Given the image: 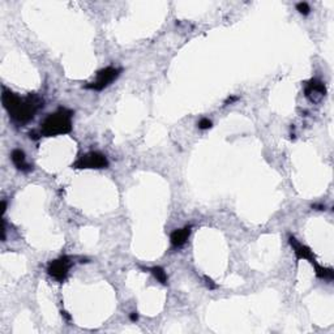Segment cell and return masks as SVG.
<instances>
[{"instance_id":"277c9868","label":"cell","mask_w":334,"mask_h":334,"mask_svg":"<svg viewBox=\"0 0 334 334\" xmlns=\"http://www.w3.org/2000/svg\"><path fill=\"white\" fill-rule=\"evenodd\" d=\"M109 166L106 156L98 152H90L75 162V169H106Z\"/></svg>"},{"instance_id":"9a60e30c","label":"cell","mask_w":334,"mask_h":334,"mask_svg":"<svg viewBox=\"0 0 334 334\" xmlns=\"http://www.w3.org/2000/svg\"><path fill=\"white\" fill-rule=\"evenodd\" d=\"M130 318H131V320H132V321H137V318H138V314H137V313H136V312H134V313H131Z\"/></svg>"},{"instance_id":"52a82bcc","label":"cell","mask_w":334,"mask_h":334,"mask_svg":"<svg viewBox=\"0 0 334 334\" xmlns=\"http://www.w3.org/2000/svg\"><path fill=\"white\" fill-rule=\"evenodd\" d=\"M290 244H291V247L294 248V252H295V255H296V259L298 260H302V259H304V260H308L312 265H314V264H317L316 263V260H314V255H313V252L311 251L310 248L307 247V245H303V244H300L298 242V240L295 239L294 236H290Z\"/></svg>"},{"instance_id":"7a4b0ae2","label":"cell","mask_w":334,"mask_h":334,"mask_svg":"<svg viewBox=\"0 0 334 334\" xmlns=\"http://www.w3.org/2000/svg\"><path fill=\"white\" fill-rule=\"evenodd\" d=\"M72 116L73 112L63 107L55 111L54 114L47 115V118L41 124V136L52 137L69 134L72 130Z\"/></svg>"},{"instance_id":"8fae6325","label":"cell","mask_w":334,"mask_h":334,"mask_svg":"<svg viewBox=\"0 0 334 334\" xmlns=\"http://www.w3.org/2000/svg\"><path fill=\"white\" fill-rule=\"evenodd\" d=\"M150 271L153 273L154 277H156L162 285H167V274H166V271L163 270V267H154L150 269Z\"/></svg>"},{"instance_id":"2e32d148","label":"cell","mask_w":334,"mask_h":334,"mask_svg":"<svg viewBox=\"0 0 334 334\" xmlns=\"http://www.w3.org/2000/svg\"><path fill=\"white\" fill-rule=\"evenodd\" d=\"M5 209H7V202H5V201H1V214H4Z\"/></svg>"},{"instance_id":"3957f363","label":"cell","mask_w":334,"mask_h":334,"mask_svg":"<svg viewBox=\"0 0 334 334\" xmlns=\"http://www.w3.org/2000/svg\"><path fill=\"white\" fill-rule=\"evenodd\" d=\"M120 72H122V69H119V68H103V69H101V71L97 73V79H95L94 83L88 84L85 88L95 91L103 90L105 88H107L111 83H114L115 80L118 79L119 75H120Z\"/></svg>"},{"instance_id":"8992f818","label":"cell","mask_w":334,"mask_h":334,"mask_svg":"<svg viewBox=\"0 0 334 334\" xmlns=\"http://www.w3.org/2000/svg\"><path fill=\"white\" fill-rule=\"evenodd\" d=\"M326 94L325 85L320 81H316V80H312L308 87L306 89V97L308 99H311L312 102H318L321 101Z\"/></svg>"},{"instance_id":"6da1fadb","label":"cell","mask_w":334,"mask_h":334,"mask_svg":"<svg viewBox=\"0 0 334 334\" xmlns=\"http://www.w3.org/2000/svg\"><path fill=\"white\" fill-rule=\"evenodd\" d=\"M1 102L5 110L8 111L9 116L20 124L30 122L37 111L44 107V99L40 95L29 94L28 97L21 98L20 95L7 89L3 90Z\"/></svg>"},{"instance_id":"9c48e42d","label":"cell","mask_w":334,"mask_h":334,"mask_svg":"<svg viewBox=\"0 0 334 334\" xmlns=\"http://www.w3.org/2000/svg\"><path fill=\"white\" fill-rule=\"evenodd\" d=\"M191 226H185L183 228H179V230H175V231L171 234V244L174 247H181L183 244L188 240L189 234H191Z\"/></svg>"},{"instance_id":"5bb4252c","label":"cell","mask_w":334,"mask_h":334,"mask_svg":"<svg viewBox=\"0 0 334 334\" xmlns=\"http://www.w3.org/2000/svg\"><path fill=\"white\" fill-rule=\"evenodd\" d=\"M205 281H206V285H208L209 289H212V290H213V289H216V287H217L216 283H213V281L210 278H209V277H205Z\"/></svg>"},{"instance_id":"5b68a950","label":"cell","mask_w":334,"mask_h":334,"mask_svg":"<svg viewBox=\"0 0 334 334\" xmlns=\"http://www.w3.org/2000/svg\"><path fill=\"white\" fill-rule=\"evenodd\" d=\"M72 263L69 257L67 256H63L60 259L52 261L50 265H48V274L51 275L52 278H55L56 281L59 282H63L64 279L67 278L68 271H69V267H71Z\"/></svg>"},{"instance_id":"7c38bea8","label":"cell","mask_w":334,"mask_h":334,"mask_svg":"<svg viewBox=\"0 0 334 334\" xmlns=\"http://www.w3.org/2000/svg\"><path fill=\"white\" fill-rule=\"evenodd\" d=\"M296 9H298L302 15H304V16H307V15L311 12L310 5L307 4V3H298V4H296Z\"/></svg>"},{"instance_id":"30bf717a","label":"cell","mask_w":334,"mask_h":334,"mask_svg":"<svg viewBox=\"0 0 334 334\" xmlns=\"http://www.w3.org/2000/svg\"><path fill=\"white\" fill-rule=\"evenodd\" d=\"M314 269H316V275L321 279H333V269L330 267H322L318 264H314Z\"/></svg>"},{"instance_id":"4fadbf2b","label":"cell","mask_w":334,"mask_h":334,"mask_svg":"<svg viewBox=\"0 0 334 334\" xmlns=\"http://www.w3.org/2000/svg\"><path fill=\"white\" fill-rule=\"evenodd\" d=\"M197 126H199V128H200V130H204V131L209 130V128H212V122H210L209 119L202 118L200 122H199V124H197Z\"/></svg>"},{"instance_id":"ba28073f","label":"cell","mask_w":334,"mask_h":334,"mask_svg":"<svg viewBox=\"0 0 334 334\" xmlns=\"http://www.w3.org/2000/svg\"><path fill=\"white\" fill-rule=\"evenodd\" d=\"M11 158H12V162L15 163L17 169L20 171H24V173H29L30 170L33 169L32 166L29 165L26 162V157H25V153L21 149H15L11 154Z\"/></svg>"}]
</instances>
